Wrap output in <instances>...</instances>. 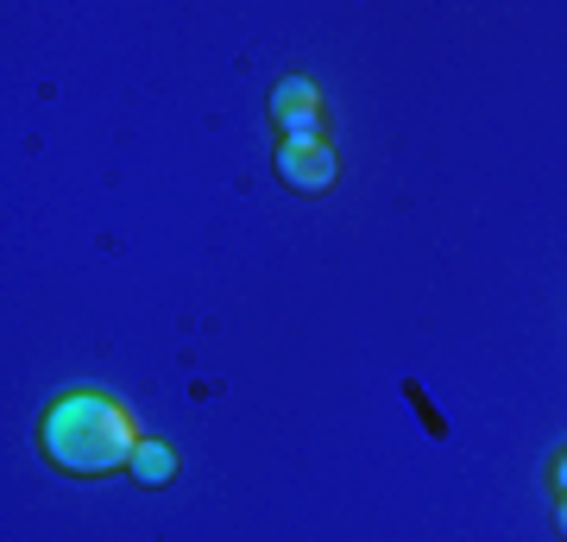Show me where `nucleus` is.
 Instances as JSON below:
<instances>
[{"instance_id": "nucleus-1", "label": "nucleus", "mask_w": 567, "mask_h": 542, "mask_svg": "<svg viewBox=\"0 0 567 542\" xmlns=\"http://www.w3.org/2000/svg\"><path fill=\"white\" fill-rule=\"evenodd\" d=\"M145 442V429L133 422L114 391H63L44 403L39 417V454L51 473L70 480H107L133 467V448Z\"/></svg>"}, {"instance_id": "nucleus-7", "label": "nucleus", "mask_w": 567, "mask_h": 542, "mask_svg": "<svg viewBox=\"0 0 567 542\" xmlns=\"http://www.w3.org/2000/svg\"><path fill=\"white\" fill-rule=\"evenodd\" d=\"M555 536H567V504H555Z\"/></svg>"}, {"instance_id": "nucleus-5", "label": "nucleus", "mask_w": 567, "mask_h": 542, "mask_svg": "<svg viewBox=\"0 0 567 542\" xmlns=\"http://www.w3.org/2000/svg\"><path fill=\"white\" fill-rule=\"evenodd\" d=\"M322 82L316 76H284L278 89H271V108H265V114H290V108H322Z\"/></svg>"}, {"instance_id": "nucleus-4", "label": "nucleus", "mask_w": 567, "mask_h": 542, "mask_svg": "<svg viewBox=\"0 0 567 542\" xmlns=\"http://www.w3.org/2000/svg\"><path fill=\"white\" fill-rule=\"evenodd\" d=\"M271 133H278V140H297V145L334 140V114H328V101L322 108H290V114H271Z\"/></svg>"}, {"instance_id": "nucleus-6", "label": "nucleus", "mask_w": 567, "mask_h": 542, "mask_svg": "<svg viewBox=\"0 0 567 542\" xmlns=\"http://www.w3.org/2000/svg\"><path fill=\"white\" fill-rule=\"evenodd\" d=\"M548 492H555V504H567V448L548 454Z\"/></svg>"}, {"instance_id": "nucleus-2", "label": "nucleus", "mask_w": 567, "mask_h": 542, "mask_svg": "<svg viewBox=\"0 0 567 542\" xmlns=\"http://www.w3.org/2000/svg\"><path fill=\"white\" fill-rule=\"evenodd\" d=\"M271 171H278V183L290 196H328V190L341 183V152H334V140H309V145L278 140Z\"/></svg>"}, {"instance_id": "nucleus-3", "label": "nucleus", "mask_w": 567, "mask_h": 542, "mask_svg": "<svg viewBox=\"0 0 567 542\" xmlns=\"http://www.w3.org/2000/svg\"><path fill=\"white\" fill-rule=\"evenodd\" d=\"M140 485H152V492H164V485H177L183 461H177V448L164 442V436H145L140 448H133V467H126Z\"/></svg>"}]
</instances>
